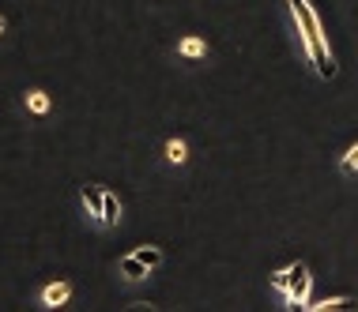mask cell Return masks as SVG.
Returning a JSON list of instances; mask_svg holds the SVG:
<instances>
[{"mask_svg":"<svg viewBox=\"0 0 358 312\" xmlns=\"http://www.w3.org/2000/svg\"><path fill=\"white\" fill-rule=\"evenodd\" d=\"M336 165H340L343 177H358V140H355L343 154H340V162H336Z\"/></svg>","mask_w":358,"mask_h":312,"instance_id":"obj_13","label":"cell"},{"mask_svg":"<svg viewBox=\"0 0 358 312\" xmlns=\"http://www.w3.org/2000/svg\"><path fill=\"white\" fill-rule=\"evenodd\" d=\"M287 12H290L298 45H302V57H306V64L313 68V75L317 80H336L340 64H336L332 42H328V34H324V23H321V15H317V8L309 4V0H287Z\"/></svg>","mask_w":358,"mask_h":312,"instance_id":"obj_1","label":"cell"},{"mask_svg":"<svg viewBox=\"0 0 358 312\" xmlns=\"http://www.w3.org/2000/svg\"><path fill=\"white\" fill-rule=\"evenodd\" d=\"M113 271H117V278H121V282H129V286H136V282H148V278L155 275V271L136 256V252H124V256L113 263Z\"/></svg>","mask_w":358,"mask_h":312,"instance_id":"obj_7","label":"cell"},{"mask_svg":"<svg viewBox=\"0 0 358 312\" xmlns=\"http://www.w3.org/2000/svg\"><path fill=\"white\" fill-rule=\"evenodd\" d=\"M132 252H136V256H140L143 263H148L151 271H159L162 263H166V252H162V245H136Z\"/></svg>","mask_w":358,"mask_h":312,"instance_id":"obj_11","label":"cell"},{"mask_svg":"<svg viewBox=\"0 0 358 312\" xmlns=\"http://www.w3.org/2000/svg\"><path fill=\"white\" fill-rule=\"evenodd\" d=\"M19 113H27L31 121H50L53 117V94L45 87H27L19 94Z\"/></svg>","mask_w":358,"mask_h":312,"instance_id":"obj_5","label":"cell"},{"mask_svg":"<svg viewBox=\"0 0 358 312\" xmlns=\"http://www.w3.org/2000/svg\"><path fill=\"white\" fill-rule=\"evenodd\" d=\"M8 34H12V23H8V15L4 12H0V42H4V38Z\"/></svg>","mask_w":358,"mask_h":312,"instance_id":"obj_14","label":"cell"},{"mask_svg":"<svg viewBox=\"0 0 358 312\" xmlns=\"http://www.w3.org/2000/svg\"><path fill=\"white\" fill-rule=\"evenodd\" d=\"M358 297L343 294V297H321V301H309V305L302 312H340V309H355Z\"/></svg>","mask_w":358,"mask_h":312,"instance_id":"obj_10","label":"cell"},{"mask_svg":"<svg viewBox=\"0 0 358 312\" xmlns=\"http://www.w3.org/2000/svg\"><path fill=\"white\" fill-rule=\"evenodd\" d=\"M313 301V271H309L306 260H294V275H290V286L287 294L279 297L283 309H306Z\"/></svg>","mask_w":358,"mask_h":312,"instance_id":"obj_3","label":"cell"},{"mask_svg":"<svg viewBox=\"0 0 358 312\" xmlns=\"http://www.w3.org/2000/svg\"><path fill=\"white\" fill-rule=\"evenodd\" d=\"M290 275H294V263H287V267H275L272 275H268V286H272V294H275V297H283V294H287Z\"/></svg>","mask_w":358,"mask_h":312,"instance_id":"obj_12","label":"cell"},{"mask_svg":"<svg viewBox=\"0 0 358 312\" xmlns=\"http://www.w3.org/2000/svg\"><path fill=\"white\" fill-rule=\"evenodd\" d=\"M72 301H76V282L72 278H50L34 290V309H42V312L69 309Z\"/></svg>","mask_w":358,"mask_h":312,"instance_id":"obj_2","label":"cell"},{"mask_svg":"<svg viewBox=\"0 0 358 312\" xmlns=\"http://www.w3.org/2000/svg\"><path fill=\"white\" fill-rule=\"evenodd\" d=\"M102 203H106V230H117L121 218H124V203H121V196H117L113 188H106V192H102Z\"/></svg>","mask_w":358,"mask_h":312,"instance_id":"obj_9","label":"cell"},{"mask_svg":"<svg viewBox=\"0 0 358 312\" xmlns=\"http://www.w3.org/2000/svg\"><path fill=\"white\" fill-rule=\"evenodd\" d=\"M106 184H80V207L83 218L91 222L94 230H106V203H102Z\"/></svg>","mask_w":358,"mask_h":312,"instance_id":"obj_6","label":"cell"},{"mask_svg":"<svg viewBox=\"0 0 358 312\" xmlns=\"http://www.w3.org/2000/svg\"><path fill=\"white\" fill-rule=\"evenodd\" d=\"M162 162H166L170 170H185L192 162V143L185 135H170V140L162 143Z\"/></svg>","mask_w":358,"mask_h":312,"instance_id":"obj_8","label":"cell"},{"mask_svg":"<svg viewBox=\"0 0 358 312\" xmlns=\"http://www.w3.org/2000/svg\"><path fill=\"white\" fill-rule=\"evenodd\" d=\"M173 57H178L181 64H204V61H211V42L204 34H181L178 42H173V50H170Z\"/></svg>","mask_w":358,"mask_h":312,"instance_id":"obj_4","label":"cell"}]
</instances>
